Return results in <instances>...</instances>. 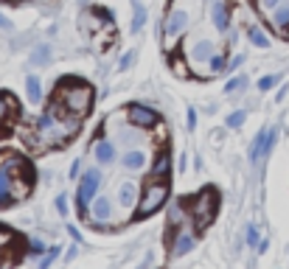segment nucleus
<instances>
[{
  "instance_id": "nucleus-9",
  "label": "nucleus",
  "mask_w": 289,
  "mask_h": 269,
  "mask_svg": "<svg viewBox=\"0 0 289 269\" xmlns=\"http://www.w3.org/2000/svg\"><path fill=\"white\" fill-rule=\"evenodd\" d=\"M110 213H113V202L107 196H96L93 199V216L99 222H104V219H110Z\"/></svg>"
},
{
  "instance_id": "nucleus-35",
  "label": "nucleus",
  "mask_w": 289,
  "mask_h": 269,
  "mask_svg": "<svg viewBox=\"0 0 289 269\" xmlns=\"http://www.w3.org/2000/svg\"><path fill=\"white\" fill-rule=\"evenodd\" d=\"M194 124H197V112H194V110H188V129H194Z\"/></svg>"
},
{
  "instance_id": "nucleus-28",
  "label": "nucleus",
  "mask_w": 289,
  "mask_h": 269,
  "mask_svg": "<svg viewBox=\"0 0 289 269\" xmlns=\"http://www.w3.org/2000/svg\"><path fill=\"white\" fill-rule=\"evenodd\" d=\"M278 84V76H264L258 82V90H269V87H275Z\"/></svg>"
},
{
  "instance_id": "nucleus-11",
  "label": "nucleus",
  "mask_w": 289,
  "mask_h": 269,
  "mask_svg": "<svg viewBox=\"0 0 289 269\" xmlns=\"http://www.w3.org/2000/svg\"><path fill=\"white\" fill-rule=\"evenodd\" d=\"M191 56L197 59V62L211 59V56H213V42H208V40H199V42H194V48H191Z\"/></svg>"
},
{
  "instance_id": "nucleus-20",
  "label": "nucleus",
  "mask_w": 289,
  "mask_h": 269,
  "mask_svg": "<svg viewBox=\"0 0 289 269\" xmlns=\"http://www.w3.org/2000/svg\"><path fill=\"white\" fill-rule=\"evenodd\" d=\"M272 22L278 26V28H286L289 26V6H281L278 12H275V17H272Z\"/></svg>"
},
{
  "instance_id": "nucleus-8",
  "label": "nucleus",
  "mask_w": 289,
  "mask_h": 269,
  "mask_svg": "<svg viewBox=\"0 0 289 269\" xmlns=\"http://www.w3.org/2000/svg\"><path fill=\"white\" fill-rule=\"evenodd\" d=\"M17 112V101L9 92H0V126H9V118Z\"/></svg>"
},
{
  "instance_id": "nucleus-2",
  "label": "nucleus",
  "mask_w": 289,
  "mask_h": 269,
  "mask_svg": "<svg viewBox=\"0 0 289 269\" xmlns=\"http://www.w3.org/2000/svg\"><path fill=\"white\" fill-rule=\"evenodd\" d=\"M99 185H101V171H99V168L85 171L82 185H79V194H76L79 213H82V216H87V205H90L93 199H96V194H99Z\"/></svg>"
},
{
  "instance_id": "nucleus-36",
  "label": "nucleus",
  "mask_w": 289,
  "mask_h": 269,
  "mask_svg": "<svg viewBox=\"0 0 289 269\" xmlns=\"http://www.w3.org/2000/svg\"><path fill=\"white\" fill-rule=\"evenodd\" d=\"M68 233H71V236H73V238H76V241H82V233H79V230H76V227H73V224H68Z\"/></svg>"
},
{
  "instance_id": "nucleus-27",
  "label": "nucleus",
  "mask_w": 289,
  "mask_h": 269,
  "mask_svg": "<svg viewBox=\"0 0 289 269\" xmlns=\"http://www.w3.org/2000/svg\"><path fill=\"white\" fill-rule=\"evenodd\" d=\"M208 62H211V70H213V73H222V70H225V59H222V56H211Z\"/></svg>"
},
{
  "instance_id": "nucleus-39",
  "label": "nucleus",
  "mask_w": 289,
  "mask_h": 269,
  "mask_svg": "<svg viewBox=\"0 0 289 269\" xmlns=\"http://www.w3.org/2000/svg\"><path fill=\"white\" fill-rule=\"evenodd\" d=\"M177 166H180V171H185V166H188V160H185V154L180 157V160H177Z\"/></svg>"
},
{
  "instance_id": "nucleus-6",
  "label": "nucleus",
  "mask_w": 289,
  "mask_h": 269,
  "mask_svg": "<svg viewBox=\"0 0 289 269\" xmlns=\"http://www.w3.org/2000/svg\"><path fill=\"white\" fill-rule=\"evenodd\" d=\"M185 28H188V14H185L183 8H174V12L169 14V20H166V34L180 36Z\"/></svg>"
},
{
  "instance_id": "nucleus-15",
  "label": "nucleus",
  "mask_w": 289,
  "mask_h": 269,
  "mask_svg": "<svg viewBox=\"0 0 289 269\" xmlns=\"http://www.w3.org/2000/svg\"><path fill=\"white\" fill-rule=\"evenodd\" d=\"M26 90H29V101H31V104H40V101H43V87H40V78H37V76L26 78Z\"/></svg>"
},
{
  "instance_id": "nucleus-22",
  "label": "nucleus",
  "mask_w": 289,
  "mask_h": 269,
  "mask_svg": "<svg viewBox=\"0 0 289 269\" xmlns=\"http://www.w3.org/2000/svg\"><path fill=\"white\" fill-rule=\"evenodd\" d=\"M244 118H247V112H244V110H236V112H230V115H227V126H230V129H239L241 124H244Z\"/></svg>"
},
{
  "instance_id": "nucleus-4",
  "label": "nucleus",
  "mask_w": 289,
  "mask_h": 269,
  "mask_svg": "<svg viewBox=\"0 0 289 269\" xmlns=\"http://www.w3.org/2000/svg\"><path fill=\"white\" fill-rule=\"evenodd\" d=\"M90 98H93V90L87 84H79L76 90H68L65 92V104H68V110L76 115H85L87 106H90Z\"/></svg>"
},
{
  "instance_id": "nucleus-17",
  "label": "nucleus",
  "mask_w": 289,
  "mask_h": 269,
  "mask_svg": "<svg viewBox=\"0 0 289 269\" xmlns=\"http://www.w3.org/2000/svg\"><path fill=\"white\" fill-rule=\"evenodd\" d=\"M264 138H267V132H258L253 138V146H250V163H258L261 149H264Z\"/></svg>"
},
{
  "instance_id": "nucleus-26",
  "label": "nucleus",
  "mask_w": 289,
  "mask_h": 269,
  "mask_svg": "<svg viewBox=\"0 0 289 269\" xmlns=\"http://www.w3.org/2000/svg\"><path fill=\"white\" fill-rule=\"evenodd\" d=\"M180 216H183V208L174 202V205L169 208V222H171V224H177V222H180Z\"/></svg>"
},
{
  "instance_id": "nucleus-10",
  "label": "nucleus",
  "mask_w": 289,
  "mask_h": 269,
  "mask_svg": "<svg viewBox=\"0 0 289 269\" xmlns=\"http://www.w3.org/2000/svg\"><path fill=\"white\" fill-rule=\"evenodd\" d=\"M121 163H124V168H132V171H138V168H143V166H146V154H143L141 149L138 152H127V154L121 157Z\"/></svg>"
},
{
  "instance_id": "nucleus-37",
  "label": "nucleus",
  "mask_w": 289,
  "mask_h": 269,
  "mask_svg": "<svg viewBox=\"0 0 289 269\" xmlns=\"http://www.w3.org/2000/svg\"><path fill=\"white\" fill-rule=\"evenodd\" d=\"M0 28H6V31L12 28V22H9V20H6V17H3V14H0Z\"/></svg>"
},
{
  "instance_id": "nucleus-21",
  "label": "nucleus",
  "mask_w": 289,
  "mask_h": 269,
  "mask_svg": "<svg viewBox=\"0 0 289 269\" xmlns=\"http://www.w3.org/2000/svg\"><path fill=\"white\" fill-rule=\"evenodd\" d=\"M143 22H146V8L138 6V8H135V17H132V31H135V34L143 28Z\"/></svg>"
},
{
  "instance_id": "nucleus-32",
  "label": "nucleus",
  "mask_w": 289,
  "mask_h": 269,
  "mask_svg": "<svg viewBox=\"0 0 289 269\" xmlns=\"http://www.w3.org/2000/svg\"><path fill=\"white\" fill-rule=\"evenodd\" d=\"M57 210L59 213H68V199H65V196H57Z\"/></svg>"
},
{
  "instance_id": "nucleus-14",
  "label": "nucleus",
  "mask_w": 289,
  "mask_h": 269,
  "mask_svg": "<svg viewBox=\"0 0 289 269\" xmlns=\"http://www.w3.org/2000/svg\"><path fill=\"white\" fill-rule=\"evenodd\" d=\"M96 160H99V163H113L115 160V146L113 143L101 140L99 146H96Z\"/></svg>"
},
{
  "instance_id": "nucleus-29",
  "label": "nucleus",
  "mask_w": 289,
  "mask_h": 269,
  "mask_svg": "<svg viewBox=\"0 0 289 269\" xmlns=\"http://www.w3.org/2000/svg\"><path fill=\"white\" fill-rule=\"evenodd\" d=\"M241 84H244V78H241V76H239V78H230V82L225 84V90H227V92H233V90H239Z\"/></svg>"
},
{
  "instance_id": "nucleus-12",
  "label": "nucleus",
  "mask_w": 289,
  "mask_h": 269,
  "mask_svg": "<svg viewBox=\"0 0 289 269\" xmlns=\"http://www.w3.org/2000/svg\"><path fill=\"white\" fill-rule=\"evenodd\" d=\"M191 247H194V236H191V233H180L174 238V244H171V252H174V255H185V252H191Z\"/></svg>"
},
{
  "instance_id": "nucleus-3",
  "label": "nucleus",
  "mask_w": 289,
  "mask_h": 269,
  "mask_svg": "<svg viewBox=\"0 0 289 269\" xmlns=\"http://www.w3.org/2000/svg\"><path fill=\"white\" fill-rule=\"evenodd\" d=\"M213 210H216V194L208 188V191H202L197 196V205H194V216H197V227H208L213 219Z\"/></svg>"
},
{
  "instance_id": "nucleus-18",
  "label": "nucleus",
  "mask_w": 289,
  "mask_h": 269,
  "mask_svg": "<svg viewBox=\"0 0 289 269\" xmlns=\"http://www.w3.org/2000/svg\"><path fill=\"white\" fill-rule=\"evenodd\" d=\"M169 171H171V160H169L166 154L157 157V163H155V177L166 180V177H169Z\"/></svg>"
},
{
  "instance_id": "nucleus-7",
  "label": "nucleus",
  "mask_w": 289,
  "mask_h": 269,
  "mask_svg": "<svg viewBox=\"0 0 289 269\" xmlns=\"http://www.w3.org/2000/svg\"><path fill=\"white\" fill-rule=\"evenodd\" d=\"M15 177L9 174V171H3L0 168V208H6V205H12L15 202Z\"/></svg>"
},
{
  "instance_id": "nucleus-31",
  "label": "nucleus",
  "mask_w": 289,
  "mask_h": 269,
  "mask_svg": "<svg viewBox=\"0 0 289 269\" xmlns=\"http://www.w3.org/2000/svg\"><path fill=\"white\" fill-rule=\"evenodd\" d=\"M261 3V8H267V12H272L275 6H278V3H281V0H258Z\"/></svg>"
},
{
  "instance_id": "nucleus-23",
  "label": "nucleus",
  "mask_w": 289,
  "mask_h": 269,
  "mask_svg": "<svg viewBox=\"0 0 289 269\" xmlns=\"http://www.w3.org/2000/svg\"><path fill=\"white\" fill-rule=\"evenodd\" d=\"M275 140H278V129H269L267 138H264V149H261V154H269L272 146H275Z\"/></svg>"
},
{
  "instance_id": "nucleus-5",
  "label": "nucleus",
  "mask_w": 289,
  "mask_h": 269,
  "mask_svg": "<svg viewBox=\"0 0 289 269\" xmlns=\"http://www.w3.org/2000/svg\"><path fill=\"white\" fill-rule=\"evenodd\" d=\"M127 118H129V124H135V126H141V129H149L157 124V112H152L149 106H138V104L127 110Z\"/></svg>"
},
{
  "instance_id": "nucleus-16",
  "label": "nucleus",
  "mask_w": 289,
  "mask_h": 269,
  "mask_svg": "<svg viewBox=\"0 0 289 269\" xmlns=\"http://www.w3.org/2000/svg\"><path fill=\"white\" fill-rule=\"evenodd\" d=\"M135 196H138V188H135L132 182H124L118 188V199H121V205H132Z\"/></svg>"
},
{
  "instance_id": "nucleus-30",
  "label": "nucleus",
  "mask_w": 289,
  "mask_h": 269,
  "mask_svg": "<svg viewBox=\"0 0 289 269\" xmlns=\"http://www.w3.org/2000/svg\"><path fill=\"white\" fill-rule=\"evenodd\" d=\"M132 59H135V50H129V54H124V56H121V70H127L129 64H132Z\"/></svg>"
},
{
  "instance_id": "nucleus-40",
  "label": "nucleus",
  "mask_w": 289,
  "mask_h": 269,
  "mask_svg": "<svg viewBox=\"0 0 289 269\" xmlns=\"http://www.w3.org/2000/svg\"><path fill=\"white\" fill-rule=\"evenodd\" d=\"M9 238H12L9 233H0V244H3V241H9Z\"/></svg>"
},
{
  "instance_id": "nucleus-38",
  "label": "nucleus",
  "mask_w": 289,
  "mask_h": 269,
  "mask_svg": "<svg viewBox=\"0 0 289 269\" xmlns=\"http://www.w3.org/2000/svg\"><path fill=\"white\" fill-rule=\"evenodd\" d=\"M241 62H244V59H241V56H236V59H233V62H230V68H227V70H233V68H239Z\"/></svg>"
},
{
  "instance_id": "nucleus-13",
  "label": "nucleus",
  "mask_w": 289,
  "mask_h": 269,
  "mask_svg": "<svg viewBox=\"0 0 289 269\" xmlns=\"http://www.w3.org/2000/svg\"><path fill=\"white\" fill-rule=\"evenodd\" d=\"M211 17H213V26H216L219 31H227V8H225V3H213V8H211Z\"/></svg>"
},
{
  "instance_id": "nucleus-25",
  "label": "nucleus",
  "mask_w": 289,
  "mask_h": 269,
  "mask_svg": "<svg viewBox=\"0 0 289 269\" xmlns=\"http://www.w3.org/2000/svg\"><path fill=\"white\" fill-rule=\"evenodd\" d=\"M57 255H59V247H54V250H51V252H48V255H45V258H43V261H40V266H43V269H48L51 264L57 261Z\"/></svg>"
},
{
  "instance_id": "nucleus-34",
  "label": "nucleus",
  "mask_w": 289,
  "mask_h": 269,
  "mask_svg": "<svg viewBox=\"0 0 289 269\" xmlns=\"http://www.w3.org/2000/svg\"><path fill=\"white\" fill-rule=\"evenodd\" d=\"M43 241H40V238H34V241H31V252H43Z\"/></svg>"
},
{
  "instance_id": "nucleus-1",
  "label": "nucleus",
  "mask_w": 289,
  "mask_h": 269,
  "mask_svg": "<svg viewBox=\"0 0 289 269\" xmlns=\"http://www.w3.org/2000/svg\"><path fill=\"white\" fill-rule=\"evenodd\" d=\"M166 199H169V185H166V182L149 185V191L143 194V199H141V205H138V210H135V216H138V219H146V216H152V213H155L157 208L166 202Z\"/></svg>"
},
{
  "instance_id": "nucleus-24",
  "label": "nucleus",
  "mask_w": 289,
  "mask_h": 269,
  "mask_svg": "<svg viewBox=\"0 0 289 269\" xmlns=\"http://www.w3.org/2000/svg\"><path fill=\"white\" fill-rule=\"evenodd\" d=\"M247 244H250V247H258V230H255V224H247Z\"/></svg>"
},
{
  "instance_id": "nucleus-19",
  "label": "nucleus",
  "mask_w": 289,
  "mask_h": 269,
  "mask_svg": "<svg viewBox=\"0 0 289 269\" xmlns=\"http://www.w3.org/2000/svg\"><path fill=\"white\" fill-rule=\"evenodd\" d=\"M247 36H250V42H253V45H258V48H267V45H269L267 34H264L261 28H250V31H247Z\"/></svg>"
},
{
  "instance_id": "nucleus-33",
  "label": "nucleus",
  "mask_w": 289,
  "mask_h": 269,
  "mask_svg": "<svg viewBox=\"0 0 289 269\" xmlns=\"http://www.w3.org/2000/svg\"><path fill=\"white\" fill-rule=\"evenodd\" d=\"M48 56H51V50H48V48H40V50L34 54V59H37V62H43V59H48Z\"/></svg>"
}]
</instances>
